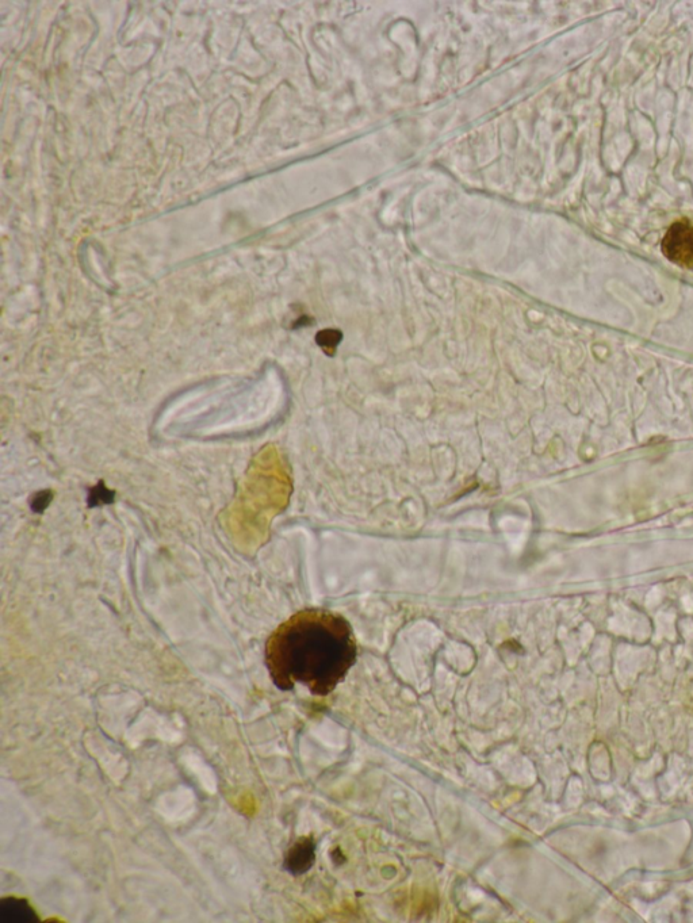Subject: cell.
Segmentation results:
<instances>
[{
	"instance_id": "1",
	"label": "cell",
	"mask_w": 693,
	"mask_h": 923,
	"mask_svg": "<svg viewBox=\"0 0 693 923\" xmlns=\"http://www.w3.org/2000/svg\"><path fill=\"white\" fill-rule=\"evenodd\" d=\"M358 657L350 622L325 608H306L279 624L268 637L264 662L275 687L304 685L313 695L335 691Z\"/></svg>"
},
{
	"instance_id": "2",
	"label": "cell",
	"mask_w": 693,
	"mask_h": 923,
	"mask_svg": "<svg viewBox=\"0 0 693 923\" xmlns=\"http://www.w3.org/2000/svg\"><path fill=\"white\" fill-rule=\"evenodd\" d=\"M662 254L683 268H693V222L683 218L668 229L661 241Z\"/></svg>"
},
{
	"instance_id": "3",
	"label": "cell",
	"mask_w": 693,
	"mask_h": 923,
	"mask_svg": "<svg viewBox=\"0 0 693 923\" xmlns=\"http://www.w3.org/2000/svg\"><path fill=\"white\" fill-rule=\"evenodd\" d=\"M316 860V844L312 837H302L287 850L285 869L294 876L304 875Z\"/></svg>"
},
{
	"instance_id": "4",
	"label": "cell",
	"mask_w": 693,
	"mask_h": 923,
	"mask_svg": "<svg viewBox=\"0 0 693 923\" xmlns=\"http://www.w3.org/2000/svg\"><path fill=\"white\" fill-rule=\"evenodd\" d=\"M38 915L25 899L3 898L0 902V922L2 923H32L38 922Z\"/></svg>"
},
{
	"instance_id": "5",
	"label": "cell",
	"mask_w": 693,
	"mask_h": 923,
	"mask_svg": "<svg viewBox=\"0 0 693 923\" xmlns=\"http://www.w3.org/2000/svg\"><path fill=\"white\" fill-rule=\"evenodd\" d=\"M342 339V332L336 331V329H325V331L317 333L316 343L317 346L323 348L325 354L333 356Z\"/></svg>"
},
{
	"instance_id": "6",
	"label": "cell",
	"mask_w": 693,
	"mask_h": 923,
	"mask_svg": "<svg viewBox=\"0 0 693 923\" xmlns=\"http://www.w3.org/2000/svg\"><path fill=\"white\" fill-rule=\"evenodd\" d=\"M109 496V490L103 489L102 486H98L97 489L93 490V494H91V500H103L105 503H109Z\"/></svg>"
}]
</instances>
